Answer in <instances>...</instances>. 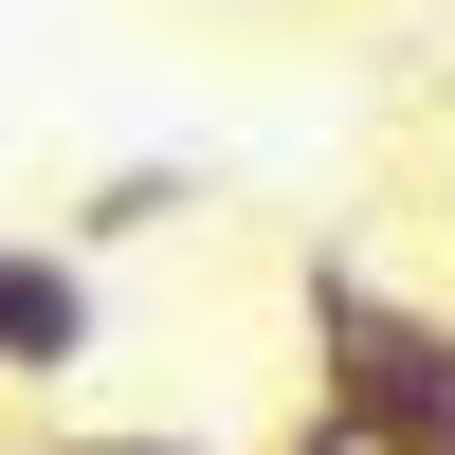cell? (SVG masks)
Segmentation results:
<instances>
[{
	"label": "cell",
	"instance_id": "cell-1",
	"mask_svg": "<svg viewBox=\"0 0 455 455\" xmlns=\"http://www.w3.org/2000/svg\"><path fill=\"white\" fill-rule=\"evenodd\" d=\"M291 310H310V401L364 455H455V310H401L364 255H310Z\"/></svg>",
	"mask_w": 455,
	"mask_h": 455
},
{
	"label": "cell",
	"instance_id": "cell-4",
	"mask_svg": "<svg viewBox=\"0 0 455 455\" xmlns=\"http://www.w3.org/2000/svg\"><path fill=\"white\" fill-rule=\"evenodd\" d=\"M55 455H201V437H55Z\"/></svg>",
	"mask_w": 455,
	"mask_h": 455
},
{
	"label": "cell",
	"instance_id": "cell-2",
	"mask_svg": "<svg viewBox=\"0 0 455 455\" xmlns=\"http://www.w3.org/2000/svg\"><path fill=\"white\" fill-rule=\"evenodd\" d=\"M92 347H109L92 255H73V237H0V383H73Z\"/></svg>",
	"mask_w": 455,
	"mask_h": 455
},
{
	"label": "cell",
	"instance_id": "cell-5",
	"mask_svg": "<svg viewBox=\"0 0 455 455\" xmlns=\"http://www.w3.org/2000/svg\"><path fill=\"white\" fill-rule=\"evenodd\" d=\"M0 455H55V437H0Z\"/></svg>",
	"mask_w": 455,
	"mask_h": 455
},
{
	"label": "cell",
	"instance_id": "cell-3",
	"mask_svg": "<svg viewBox=\"0 0 455 455\" xmlns=\"http://www.w3.org/2000/svg\"><path fill=\"white\" fill-rule=\"evenodd\" d=\"M182 201H201V164H109L92 201H73V255H109V237H164Z\"/></svg>",
	"mask_w": 455,
	"mask_h": 455
}]
</instances>
